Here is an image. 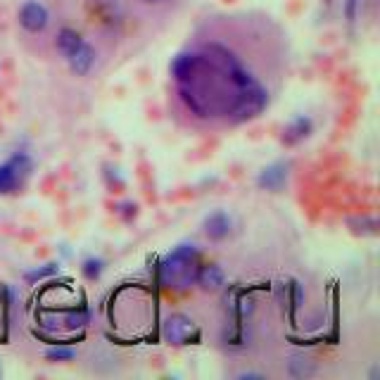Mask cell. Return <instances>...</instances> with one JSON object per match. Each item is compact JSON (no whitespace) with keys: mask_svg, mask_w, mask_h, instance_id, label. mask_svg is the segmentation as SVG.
<instances>
[{"mask_svg":"<svg viewBox=\"0 0 380 380\" xmlns=\"http://www.w3.org/2000/svg\"><path fill=\"white\" fill-rule=\"evenodd\" d=\"M143 5H148V8H159V5H164L166 0H141Z\"/></svg>","mask_w":380,"mask_h":380,"instance_id":"22","label":"cell"},{"mask_svg":"<svg viewBox=\"0 0 380 380\" xmlns=\"http://www.w3.org/2000/svg\"><path fill=\"white\" fill-rule=\"evenodd\" d=\"M95 65H97V48L90 41H84L72 55L67 57L69 72H72L74 77H81V79L88 77V74L95 69Z\"/></svg>","mask_w":380,"mask_h":380,"instance_id":"6","label":"cell"},{"mask_svg":"<svg viewBox=\"0 0 380 380\" xmlns=\"http://www.w3.org/2000/svg\"><path fill=\"white\" fill-rule=\"evenodd\" d=\"M195 283L203 287L205 292H216L226 283V274H223V269L219 264H203L195 271Z\"/></svg>","mask_w":380,"mask_h":380,"instance_id":"11","label":"cell"},{"mask_svg":"<svg viewBox=\"0 0 380 380\" xmlns=\"http://www.w3.org/2000/svg\"><path fill=\"white\" fill-rule=\"evenodd\" d=\"M193 335V321L186 314H171L164 321V338L169 345H186Z\"/></svg>","mask_w":380,"mask_h":380,"instance_id":"10","label":"cell"},{"mask_svg":"<svg viewBox=\"0 0 380 380\" xmlns=\"http://www.w3.org/2000/svg\"><path fill=\"white\" fill-rule=\"evenodd\" d=\"M84 41H86V38H84V33L79 31V29L62 26V29H57V33H55V50L67 60V57L72 55Z\"/></svg>","mask_w":380,"mask_h":380,"instance_id":"12","label":"cell"},{"mask_svg":"<svg viewBox=\"0 0 380 380\" xmlns=\"http://www.w3.org/2000/svg\"><path fill=\"white\" fill-rule=\"evenodd\" d=\"M90 319V312L88 309H79V312H69L65 316V328L67 331H77V328H84L86 324H88Z\"/></svg>","mask_w":380,"mask_h":380,"instance_id":"16","label":"cell"},{"mask_svg":"<svg viewBox=\"0 0 380 380\" xmlns=\"http://www.w3.org/2000/svg\"><path fill=\"white\" fill-rule=\"evenodd\" d=\"M287 72V36L267 15H214L169 62V109L178 126L223 134L274 105Z\"/></svg>","mask_w":380,"mask_h":380,"instance_id":"1","label":"cell"},{"mask_svg":"<svg viewBox=\"0 0 380 380\" xmlns=\"http://www.w3.org/2000/svg\"><path fill=\"white\" fill-rule=\"evenodd\" d=\"M0 376H3V366H0Z\"/></svg>","mask_w":380,"mask_h":380,"instance_id":"23","label":"cell"},{"mask_svg":"<svg viewBox=\"0 0 380 380\" xmlns=\"http://www.w3.org/2000/svg\"><path fill=\"white\" fill-rule=\"evenodd\" d=\"M17 22H19V26L26 33L38 36V33H43L50 26L53 17H50L48 5L41 3V0H24L19 5V10H17Z\"/></svg>","mask_w":380,"mask_h":380,"instance_id":"4","label":"cell"},{"mask_svg":"<svg viewBox=\"0 0 380 380\" xmlns=\"http://www.w3.org/2000/svg\"><path fill=\"white\" fill-rule=\"evenodd\" d=\"M198 245L181 243L159 262V283L169 290H183V287L195 283V271H198Z\"/></svg>","mask_w":380,"mask_h":380,"instance_id":"2","label":"cell"},{"mask_svg":"<svg viewBox=\"0 0 380 380\" xmlns=\"http://www.w3.org/2000/svg\"><path fill=\"white\" fill-rule=\"evenodd\" d=\"M57 271H60V264L50 262V264H43V267L33 269V271H26L24 274V280H26V283H31V285H36L38 280L50 278V276H55Z\"/></svg>","mask_w":380,"mask_h":380,"instance_id":"15","label":"cell"},{"mask_svg":"<svg viewBox=\"0 0 380 380\" xmlns=\"http://www.w3.org/2000/svg\"><path fill=\"white\" fill-rule=\"evenodd\" d=\"M312 134H314V119L309 117V114H295V117L283 126L280 143H283L285 148H297L299 143H304Z\"/></svg>","mask_w":380,"mask_h":380,"instance_id":"7","label":"cell"},{"mask_svg":"<svg viewBox=\"0 0 380 380\" xmlns=\"http://www.w3.org/2000/svg\"><path fill=\"white\" fill-rule=\"evenodd\" d=\"M86 5H88V13L100 29L114 31V29L122 26L126 17L124 0H86Z\"/></svg>","mask_w":380,"mask_h":380,"instance_id":"5","label":"cell"},{"mask_svg":"<svg viewBox=\"0 0 380 380\" xmlns=\"http://www.w3.org/2000/svg\"><path fill=\"white\" fill-rule=\"evenodd\" d=\"M238 378H262V373L259 371H240Z\"/></svg>","mask_w":380,"mask_h":380,"instance_id":"21","label":"cell"},{"mask_svg":"<svg viewBox=\"0 0 380 380\" xmlns=\"http://www.w3.org/2000/svg\"><path fill=\"white\" fill-rule=\"evenodd\" d=\"M203 231H205L207 238L212 240V243H221V240H226L228 235H231V231H233V219H231L228 212L214 209L212 214L205 216Z\"/></svg>","mask_w":380,"mask_h":380,"instance_id":"8","label":"cell"},{"mask_svg":"<svg viewBox=\"0 0 380 380\" xmlns=\"http://www.w3.org/2000/svg\"><path fill=\"white\" fill-rule=\"evenodd\" d=\"M361 8H364V0H345L342 3L345 22H347V24H356L361 15Z\"/></svg>","mask_w":380,"mask_h":380,"instance_id":"17","label":"cell"},{"mask_svg":"<svg viewBox=\"0 0 380 380\" xmlns=\"http://www.w3.org/2000/svg\"><path fill=\"white\" fill-rule=\"evenodd\" d=\"M349 228L359 235H376L378 233V221L376 216H354L349 219Z\"/></svg>","mask_w":380,"mask_h":380,"instance_id":"14","label":"cell"},{"mask_svg":"<svg viewBox=\"0 0 380 380\" xmlns=\"http://www.w3.org/2000/svg\"><path fill=\"white\" fill-rule=\"evenodd\" d=\"M33 162L26 152H15L8 162L0 164V195H10L24 183V178L31 174Z\"/></svg>","mask_w":380,"mask_h":380,"instance_id":"3","label":"cell"},{"mask_svg":"<svg viewBox=\"0 0 380 380\" xmlns=\"http://www.w3.org/2000/svg\"><path fill=\"white\" fill-rule=\"evenodd\" d=\"M102 271H105V259H102V257L90 255V257H86L84 262H81V274H84L86 280H90V283L100 278Z\"/></svg>","mask_w":380,"mask_h":380,"instance_id":"13","label":"cell"},{"mask_svg":"<svg viewBox=\"0 0 380 380\" xmlns=\"http://www.w3.org/2000/svg\"><path fill=\"white\" fill-rule=\"evenodd\" d=\"M74 356H77V349L74 347H50L45 352V359L53 361V364H57V361H72Z\"/></svg>","mask_w":380,"mask_h":380,"instance_id":"18","label":"cell"},{"mask_svg":"<svg viewBox=\"0 0 380 380\" xmlns=\"http://www.w3.org/2000/svg\"><path fill=\"white\" fill-rule=\"evenodd\" d=\"M114 212H117V214L122 216L126 223H129V221H134L136 214H138V205L131 203V200H126V203H119L117 207H114Z\"/></svg>","mask_w":380,"mask_h":380,"instance_id":"19","label":"cell"},{"mask_svg":"<svg viewBox=\"0 0 380 380\" xmlns=\"http://www.w3.org/2000/svg\"><path fill=\"white\" fill-rule=\"evenodd\" d=\"M105 181H107V186L112 188V190L124 188V178L119 176V169H117V166H112V164L105 166Z\"/></svg>","mask_w":380,"mask_h":380,"instance_id":"20","label":"cell"},{"mask_svg":"<svg viewBox=\"0 0 380 380\" xmlns=\"http://www.w3.org/2000/svg\"><path fill=\"white\" fill-rule=\"evenodd\" d=\"M287 174H290V166L285 162H274L269 166H264L257 174V186L262 190H271V193H278V190L285 188L287 183Z\"/></svg>","mask_w":380,"mask_h":380,"instance_id":"9","label":"cell"}]
</instances>
